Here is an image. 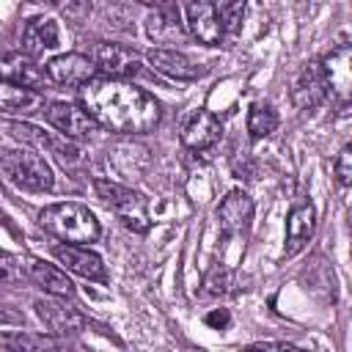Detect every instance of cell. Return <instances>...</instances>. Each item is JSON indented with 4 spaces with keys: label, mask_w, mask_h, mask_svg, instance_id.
Wrapping results in <instances>:
<instances>
[{
    "label": "cell",
    "mask_w": 352,
    "mask_h": 352,
    "mask_svg": "<svg viewBox=\"0 0 352 352\" xmlns=\"http://www.w3.org/2000/svg\"><path fill=\"white\" fill-rule=\"evenodd\" d=\"M220 138V121L214 113L209 110H195L190 113V118L182 126V143L192 151H204L209 146H214Z\"/></svg>",
    "instance_id": "16"
},
{
    "label": "cell",
    "mask_w": 352,
    "mask_h": 352,
    "mask_svg": "<svg viewBox=\"0 0 352 352\" xmlns=\"http://www.w3.org/2000/svg\"><path fill=\"white\" fill-rule=\"evenodd\" d=\"M146 60L154 66V72L170 77V80H195L201 74V69L179 50H168V47H157V50H148Z\"/></svg>",
    "instance_id": "19"
},
{
    "label": "cell",
    "mask_w": 352,
    "mask_h": 352,
    "mask_svg": "<svg viewBox=\"0 0 352 352\" xmlns=\"http://www.w3.org/2000/svg\"><path fill=\"white\" fill-rule=\"evenodd\" d=\"M3 349L6 352H74L72 344H66L60 336H41V333H22V330H6L3 333Z\"/></svg>",
    "instance_id": "17"
},
{
    "label": "cell",
    "mask_w": 352,
    "mask_h": 352,
    "mask_svg": "<svg viewBox=\"0 0 352 352\" xmlns=\"http://www.w3.org/2000/svg\"><path fill=\"white\" fill-rule=\"evenodd\" d=\"M146 33L157 41V44H176L184 38V28L179 19V6L173 3H160L148 19H146Z\"/></svg>",
    "instance_id": "18"
},
{
    "label": "cell",
    "mask_w": 352,
    "mask_h": 352,
    "mask_svg": "<svg viewBox=\"0 0 352 352\" xmlns=\"http://www.w3.org/2000/svg\"><path fill=\"white\" fill-rule=\"evenodd\" d=\"M38 223L44 231H50L52 236L63 239V242H72V245H85V242H94L99 236V223L96 217L80 206V204H52V206H44L38 212Z\"/></svg>",
    "instance_id": "2"
},
{
    "label": "cell",
    "mask_w": 352,
    "mask_h": 352,
    "mask_svg": "<svg viewBox=\"0 0 352 352\" xmlns=\"http://www.w3.org/2000/svg\"><path fill=\"white\" fill-rule=\"evenodd\" d=\"M311 234H314V206L300 204L289 212L286 220V256H297L311 239Z\"/></svg>",
    "instance_id": "22"
},
{
    "label": "cell",
    "mask_w": 352,
    "mask_h": 352,
    "mask_svg": "<svg viewBox=\"0 0 352 352\" xmlns=\"http://www.w3.org/2000/svg\"><path fill=\"white\" fill-rule=\"evenodd\" d=\"M36 316L44 322V327L52 333V336H72L77 330L85 327V319L80 311L69 308L66 302H58V297H44V300H36Z\"/></svg>",
    "instance_id": "9"
},
{
    "label": "cell",
    "mask_w": 352,
    "mask_h": 352,
    "mask_svg": "<svg viewBox=\"0 0 352 352\" xmlns=\"http://www.w3.org/2000/svg\"><path fill=\"white\" fill-rule=\"evenodd\" d=\"M327 94H330V85H327L324 66L319 60L305 63L300 74L292 80V104L297 110H314L327 99Z\"/></svg>",
    "instance_id": "7"
},
{
    "label": "cell",
    "mask_w": 352,
    "mask_h": 352,
    "mask_svg": "<svg viewBox=\"0 0 352 352\" xmlns=\"http://www.w3.org/2000/svg\"><path fill=\"white\" fill-rule=\"evenodd\" d=\"M206 286H209V294H223L228 289V272L212 270V275L206 278Z\"/></svg>",
    "instance_id": "29"
},
{
    "label": "cell",
    "mask_w": 352,
    "mask_h": 352,
    "mask_svg": "<svg viewBox=\"0 0 352 352\" xmlns=\"http://www.w3.org/2000/svg\"><path fill=\"white\" fill-rule=\"evenodd\" d=\"M52 47H58V25L44 16L30 19L22 30V52L28 58H38Z\"/></svg>",
    "instance_id": "21"
},
{
    "label": "cell",
    "mask_w": 352,
    "mask_h": 352,
    "mask_svg": "<svg viewBox=\"0 0 352 352\" xmlns=\"http://www.w3.org/2000/svg\"><path fill=\"white\" fill-rule=\"evenodd\" d=\"M52 253H55V258H58L69 272H74V275H80V278L104 280V275H107L102 258H99L94 250H88L85 245H72V242H66V245H55Z\"/></svg>",
    "instance_id": "12"
},
{
    "label": "cell",
    "mask_w": 352,
    "mask_h": 352,
    "mask_svg": "<svg viewBox=\"0 0 352 352\" xmlns=\"http://www.w3.org/2000/svg\"><path fill=\"white\" fill-rule=\"evenodd\" d=\"M242 14H245V3H217V16L226 33H236Z\"/></svg>",
    "instance_id": "25"
},
{
    "label": "cell",
    "mask_w": 352,
    "mask_h": 352,
    "mask_svg": "<svg viewBox=\"0 0 352 352\" xmlns=\"http://www.w3.org/2000/svg\"><path fill=\"white\" fill-rule=\"evenodd\" d=\"M187 14V28H190V36L198 41V44H206V47H217L226 36L223 25H220V16H217V6L214 3H190L184 8Z\"/></svg>",
    "instance_id": "10"
},
{
    "label": "cell",
    "mask_w": 352,
    "mask_h": 352,
    "mask_svg": "<svg viewBox=\"0 0 352 352\" xmlns=\"http://www.w3.org/2000/svg\"><path fill=\"white\" fill-rule=\"evenodd\" d=\"M324 74H327V85L330 94L341 102H352V44H344L338 50H333L324 60Z\"/></svg>",
    "instance_id": "13"
},
{
    "label": "cell",
    "mask_w": 352,
    "mask_h": 352,
    "mask_svg": "<svg viewBox=\"0 0 352 352\" xmlns=\"http://www.w3.org/2000/svg\"><path fill=\"white\" fill-rule=\"evenodd\" d=\"M44 118L50 126L58 129V135L72 138V140H85L91 138L99 124L82 110V104H72V102H52L44 110Z\"/></svg>",
    "instance_id": "6"
},
{
    "label": "cell",
    "mask_w": 352,
    "mask_h": 352,
    "mask_svg": "<svg viewBox=\"0 0 352 352\" xmlns=\"http://www.w3.org/2000/svg\"><path fill=\"white\" fill-rule=\"evenodd\" d=\"M96 195L121 217V223L138 234L148 231V212H146V198L118 182H107V179H96L94 182Z\"/></svg>",
    "instance_id": "4"
},
{
    "label": "cell",
    "mask_w": 352,
    "mask_h": 352,
    "mask_svg": "<svg viewBox=\"0 0 352 352\" xmlns=\"http://www.w3.org/2000/svg\"><path fill=\"white\" fill-rule=\"evenodd\" d=\"M278 129V113L270 104H253L248 113V132L250 138H267Z\"/></svg>",
    "instance_id": "24"
},
{
    "label": "cell",
    "mask_w": 352,
    "mask_h": 352,
    "mask_svg": "<svg viewBox=\"0 0 352 352\" xmlns=\"http://www.w3.org/2000/svg\"><path fill=\"white\" fill-rule=\"evenodd\" d=\"M3 82H14V85H25L33 91H41L50 80L47 69H41L33 58L22 55V52H8L3 58Z\"/></svg>",
    "instance_id": "15"
},
{
    "label": "cell",
    "mask_w": 352,
    "mask_h": 352,
    "mask_svg": "<svg viewBox=\"0 0 352 352\" xmlns=\"http://www.w3.org/2000/svg\"><path fill=\"white\" fill-rule=\"evenodd\" d=\"M250 217H253V201H250V195L242 192V190L228 192V195L220 201V206H217V220H220V228H223L226 234L242 231V228L250 223Z\"/></svg>",
    "instance_id": "20"
},
{
    "label": "cell",
    "mask_w": 352,
    "mask_h": 352,
    "mask_svg": "<svg viewBox=\"0 0 352 352\" xmlns=\"http://www.w3.org/2000/svg\"><path fill=\"white\" fill-rule=\"evenodd\" d=\"M96 72L99 69H96L94 58L80 55V52H63V55H58V58H52L47 63V74L58 85H77V88H82L85 82H91L96 77Z\"/></svg>",
    "instance_id": "8"
},
{
    "label": "cell",
    "mask_w": 352,
    "mask_h": 352,
    "mask_svg": "<svg viewBox=\"0 0 352 352\" xmlns=\"http://www.w3.org/2000/svg\"><path fill=\"white\" fill-rule=\"evenodd\" d=\"M6 129H8L11 138H16L22 143H33L36 148H44V151L55 154L63 165L80 162V146L72 138L52 135V132H44V129H38L33 124H22V121H6Z\"/></svg>",
    "instance_id": "5"
},
{
    "label": "cell",
    "mask_w": 352,
    "mask_h": 352,
    "mask_svg": "<svg viewBox=\"0 0 352 352\" xmlns=\"http://www.w3.org/2000/svg\"><path fill=\"white\" fill-rule=\"evenodd\" d=\"M0 107L6 113H36L44 107V96H41V91L3 82L0 85Z\"/></svg>",
    "instance_id": "23"
},
{
    "label": "cell",
    "mask_w": 352,
    "mask_h": 352,
    "mask_svg": "<svg viewBox=\"0 0 352 352\" xmlns=\"http://www.w3.org/2000/svg\"><path fill=\"white\" fill-rule=\"evenodd\" d=\"M228 322H231V316H228V311H226V308H214V311H209V314H206V324H209V327H214V330H226V327H228Z\"/></svg>",
    "instance_id": "30"
},
{
    "label": "cell",
    "mask_w": 352,
    "mask_h": 352,
    "mask_svg": "<svg viewBox=\"0 0 352 352\" xmlns=\"http://www.w3.org/2000/svg\"><path fill=\"white\" fill-rule=\"evenodd\" d=\"M94 63L102 72V77H113V80H124V77H132L140 72L138 55L121 44H96Z\"/></svg>",
    "instance_id": "11"
},
{
    "label": "cell",
    "mask_w": 352,
    "mask_h": 352,
    "mask_svg": "<svg viewBox=\"0 0 352 352\" xmlns=\"http://www.w3.org/2000/svg\"><path fill=\"white\" fill-rule=\"evenodd\" d=\"M0 168L6 173L8 182H14L16 187L33 190V192H44L52 187V168L50 162L30 151V148H8L0 157Z\"/></svg>",
    "instance_id": "3"
},
{
    "label": "cell",
    "mask_w": 352,
    "mask_h": 352,
    "mask_svg": "<svg viewBox=\"0 0 352 352\" xmlns=\"http://www.w3.org/2000/svg\"><path fill=\"white\" fill-rule=\"evenodd\" d=\"M77 96L82 110L110 132L143 135L160 124L157 99L126 80L94 77L82 88H77Z\"/></svg>",
    "instance_id": "1"
},
{
    "label": "cell",
    "mask_w": 352,
    "mask_h": 352,
    "mask_svg": "<svg viewBox=\"0 0 352 352\" xmlns=\"http://www.w3.org/2000/svg\"><path fill=\"white\" fill-rule=\"evenodd\" d=\"M245 352H305L294 344H280V341H261V344H250L245 346Z\"/></svg>",
    "instance_id": "28"
},
{
    "label": "cell",
    "mask_w": 352,
    "mask_h": 352,
    "mask_svg": "<svg viewBox=\"0 0 352 352\" xmlns=\"http://www.w3.org/2000/svg\"><path fill=\"white\" fill-rule=\"evenodd\" d=\"M336 179H338V184H352V140L341 148V154L336 160Z\"/></svg>",
    "instance_id": "27"
},
{
    "label": "cell",
    "mask_w": 352,
    "mask_h": 352,
    "mask_svg": "<svg viewBox=\"0 0 352 352\" xmlns=\"http://www.w3.org/2000/svg\"><path fill=\"white\" fill-rule=\"evenodd\" d=\"M25 280L41 286L50 297H63V300L74 297V286L66 278V272L58 270L55 264L41 261V258H25Z\"/></svg>",
    "instance_id": "14"
},
{
    "label": "cell",
    "mask_w": 352,
    "mask_h": 352,
    "mask_svg": "<svg viewBox=\"0 0 352 352\" xmlns=\"http://www.w3.org/2000/svg\"><path fill=\"white\" fill-rule=\"evenodd\" d=\"M3 280L6 283H14V280H25V258L22 256H11V253H3Z\"/></svg>",
    "instance_id": "26"
}]
</instances>
